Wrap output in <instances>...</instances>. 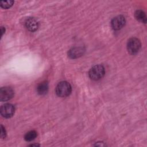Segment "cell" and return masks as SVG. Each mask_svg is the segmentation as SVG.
Returning a JSON list of instances; mask_svg holds the SVG:
<instances>
[{
  "label": "cell",
  "instance_id": "cell-14",
  "mask_svg": "<svg viewBox=\"0 0 147 147\" xmlns=\"http://www.w3.org/2000/svg\"><path fill=\"white\" fill-rule=\"evenodd\" d=\"M5 31V28H4L3 27H1V32H2V35L3 34V33H4Z\"/></svg>",
  "mask_w": 147,
  "mask_h": 147
},
{
  "label": "cell",
  "instance_id": "cell-9",
  "mask_svg": "<svg viewBox=\"0 0 147 147\" xmlns=\"http://www.w3.org/2000/svg\"><path fill=\"white\" fill-rule=\"evenodd\" d=\"M48 90V84L47 82H43L40 83L37 87V92L41 95H45L47 93Z\"/></svg>",
  "mask_w": 147,
  "mask_h": 147
},
{
  "label": "cell",
  "instance_id": "cell-13",
  "mask_svg": "<svg viewBox=\"0 0 147 147\" xmlns=\"http://www.w3.org/2000/svg\"><path fill=\"white\" fill-rule=\"evenodd\" d=\"M6 133L5 127L2 125H1V137L2 138H3L6 137Z\"/></svg>",
  "mask_w": 147,
  "mask_h": 147
},
{
  "label": "cell",
  "instance_id": "cell-7",
  "mask_svg": "<svg viewBox=\"0 0 147 147\" xmlns=\"http://www.w3.org/2000/svg\"><path fill=\"white\" fill-rule=\"evenodd\" d=\"M25 26L29 31L34 32L38 29V22L36 18L30 17L26 20L25 22Z\"/></svg>",
  "mask_w": 147,
  "mask_h": 147
},
{
  "label": "cell",
  "instance_id": "cell-5",
  "mask_svg": "<svg viewBox=\"0 0 147 147\" xmlns=\"http://www.w3.org/2000/svg\"><path fill=\"white\" fill-rule=\"evenodd\" d=\"M1 114L5 118H10L12 117L15 111V109L13 105L10 103H6L1 107Z\"/></svg>",
  "mask_w": 147,
  "mask_h": 147
},
{
  "label": "cell",
  "instance_id": "cell-12",
  "mask_svg": "<svg viewBox=\"0 0 147 147\" xmlns=\"http://www.w3.org/2000/svg\"><path fill=\"white\" fill-rule=\"evenodd\" d=\"M14 3L13 1H1V6L3 9H8Z\"/></svg>",
  "mask_w": 147,
  "mask_h": 147
},
{
  "label": "cell",
  "instance_id": "cell-10",
  "mask_svg": "<svg viewBox=\"0 0 147 147\" xmlns=\"http://www.w3.org/2000/svg\"><path fill=\"white\" fill-rule=\"evenodd\" d=\"M135 17L138 21L140 22H142L144 23H146V17L145 13L142 10H137L135 13Z\"/></svg>",
  "mask_w": 147,
  "mask_h": 147
},
{
  "label": "cell",
  "instance_id": "cell-3",
  "mask_svg": "<svg viewBox=\"0 0 147 147\" xmlns=\"http://www.w3.org/2000/svg\"><path fill=\"white\" fill-rule=\"evenodd\" d=\"M140 48L141 42L138 38L133 37L129 40L127 44V49L130 54L134 55L137 53L139 51Z\"/></svg>",
  "mask_w": 147,
  "mask_h": 147
},
{
  "label": "cell",
  "instance_id": "cell-6",
  "mask_svg": "<svg viewBox=\"0 0 147 147\" xmlns=\"http://www.w3.org/2000/svg\"><path fill=\"white\" fill-rule=\"evenodd\" d=\"M111 26L114 30H119L125 24V17L122 16H118L114 17L111 21Z\"/></svg>",
  "mask_w": 147,
  "mask_h": 147
},
{
  "label": "cell",
  "instance_id": "cell-8",
  "mask_svg": "<svg viewBox=\"0 0 147 147\" xmlns=\"http://www.w3.org/2000/svg\"><path fill=\"white\" fill-rule=\"evenodd\" d=\"M83 49L82 48H73L68 52V56H69L72 59L77 58L80 56H82L83 53Z\"/></svg>",
  "mask_w": 147,
  "mask_h": 147
},
{
  "label": "cell",
  "instance_id": "cell-11",
  "mask_svg": "<svg viewBox=\"0 0 147 147\" xmlns=\"http://www.w3.org/2000/svg\"><path fill=\"white\" fill-rule=\"evenodd\" d=\"M37 136V132L35 130H31L28 131L25 135L24 138L26 141H31L35 139Z\"/></svg>",
  "mask_w": 147,
  "mask_h": 147
},
{
  "label": "cell",
  "instance_id": "cell-1",
  "mask_svg": "<svg viewBox=\"0 0 147 147\" xmlns=\"http://www.w3.org/2000/svg\"><path fill=\"white\" fill-rule=\"evenodd\" d=\"M71 86L70 84L65 81L60 82L56 88V94L60 97H65L71 92Z\"/></svg>",
  "mask_w": 147,
  "mask_h": 147
},
{
  "label": "cell",
  "instance_id": "cell-2",
  "mask_svg": "<svg viewBox=\"0 0 147 147\" xmlns=\"http://www.w3.org/2000/svg\"><path fill=\"white\" fill-rule=\"evenodd\" d=\"M105 73V68L103 65H96L90 69L89 71V76L92 80H98L103 77Z\"/></svg>",
  "mask_w": 147,
  "mask_h": 147
},
{
  "label": "cell",
  "instance_id": "cell-4",
  "mask_svg": "<svg viewBox=\"0 0 147 147\" xmlns=\"http://www.w3.org/2000/svg\"><path fill=\"white\" fill-rule=\"evenodd\" d=\"M13 90L10 87H3L0 90V100L1 102L10 100L14 96Z\"/></svg>",
  "mask_w": 147,
  "mask_h": 147
}]
</instances>
